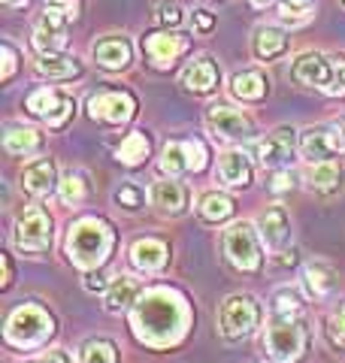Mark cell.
<instances>
[{
	"label": "cell",
	"mask_w": 345,
	"mask_h": 363,
	"mask_svg": "<svg viewBox=\"0 0 345 363\" xmlns=\"http://www.w3.org/2000/svg\"><path fill=\"white\" fill-rule=\"evenodd\" d=\"M291 76L297 79L300 85L309 88H318L327 94V88L333 82V55H321V52H306L294 61L291 67Z\"/></svg>",
	"instance_id": "cell-13"
},
{
	"label": "cell",
	"mask_w": 345,
	"mask_h": 363,
	"mask_svg": "<svg viewBox=\"0 0 345 363\" xmlns=\"http://www.w3.org/2000/svg\"><path fill=\"white\" fill-rule=\"evenodd\" d=\"M131 264L140 269V272H158L167 267V245L160 240H152V236H146V240H136L131 245Z\"/></svg>",
	"instance_id": "cell-22"
},
{
	"label": "cell",
	"mask_w": 345,
	"mask_h": 363,
	"mask_svg": "<svg viewBox=\"0 0 345 363\" xmlns=\"http://www.w3.org/2000/svg\"><path fill=\"white\" fill-rule=\"evenodd\" d=\"M148 152H152V143H148V136L143 130H133L121 140V145L115 149V161L124 164V167H140Z\"/></svg>",
	"instance_id": "cell-28"
},
{
	"label": "cell",
	"mask_w": 345,
	"mask_h": 363,
	"mask_svg": "<svg viewBox=\"0 0 345 363\" xmlns=\"http://www.w3.org/2000/svg\"><path fill=\"white\" fill-rule=\"evenodd\" d=\"M261 324V306L251 294H234L218 309V330L224 339H246Z\"/></svg>",
	"instance_id": "cell-5"
},
{
	"label": "cell",
	"mask_w": 345,
	"mask_h": 363,
	"mask_svg": "<svg viewBox=\"0 0 345 363\" xmlns=\"http://www.w3.org/2000/svg\"><path fill=\"white\" fill-rule=\"evenodd\" d=\"M279 18H282V25H306L309 18H312V6L309 9H303V6H288V4H282L279 6Z\"/></svg>",
	"instance_id": "cell-38"
},
{
	"label": "cell",
	"mask_w": 345,
	"mask_h": 363,
	"mask_svg": "<svg viewBox=\"0 0 345 363\" xmlns=\"http://www.w3.org/2000/svg\"><path fill=\"white\" fill-rule=\"evenodd\" d=\"M9 279H13V264H9V257H4V285H9Z\"/></svg>",
	"instance_id": "cell-45"
},
{
	"label": "cell",
	"mask_w": 345,
	"mask_h": 363,
	"mask_svg": "<svg viewBox=\"0 0 345 363\" xmlns=\"http://www.w3.org/2000/svg\"><path fill=\"white\" fill-rule=\"evenodd\" d=\"M148 197H152V206L158 212H164V215H182V212H185V206H188V191L176 179L155 182L152 191H148Z\"/></svg>",
	"instance_id": "cell-17"
},
{
	"label": "cell",
	"mask_w": 345,
	"mask_h": 363,
	"mask_svg": "<svg viewBox=\"0 0 345 363\" xmlns=\"http://www.w3.org/2000/svg\"><path fill=\"white\" fill-rule=\"evenodd\" d=\"M58 194H61V200L67 203V206H79L88 194L85 176L79 173V169H67V173L61 176V182H58Z\"/></svg>",
	"instance_id": "cell-33"
},
{
	"label": "cell",
	"mask_w": 345,
	"mask_h": 363,
	"mask_svg": "<svg viewBox=\"0 0 345 363\" xmlns=\"http://www.w3.org/2000/svg\"><path fill=\"white\" fill-rule=\"evenodd\" d=\"M285 4H288V6H303V9H309V6L315 4V0H285Z\"/></svg>",
	"instance_id": "cell-46"
},
{
	"label": "cell",
	"mask_w": 345,
	"mask_h": 363,
	"mask_svg": "<svg viewBox=\"0 0 345 363\" xmlns=\"http://www.w3.org/2000/svg\"><path fill=\"white\" fill-rule=\"evenodd\" d=\"M49 4H52V6H61V4H67V0H49Z\"/></svg>",
	"instance_id": "cell-49"
},
{
	"label": "cell",
	"mask_w": 345,
	"mask_h": 363,
	"mask_svg": "<svg viewBox=\"0 0 345 363\" xmlns=\"http://www.w3.org/2000/svg\"><path fill=\"white\" fill-rule=\"evenodd\" d=\"M109 285H112V281L103 276V272H88V279H85V291H91V294H94V291H103V294H106Z\"/></svg>",
	"instance_id": "cell-40"
},
{
	"label": "cell",
	"mask_w": 345,
	"mask_h": 363,
	"mask_svg": "<svg viewBox=\"0 0 345 363\" xmlns=\"http://www.w3.org/2000/svg\"><path fill=\"white\" fill-rule=\"evenodd\" d=\"M206 167V145L200 140H170L160 152V173L179 179L185 173H200Z\"/></svg>",
	"instance_id": "cell-8"
},
{
	"label": "cell",
	"mask_w": 345,
	"mask_h": 363,
	"mask_svg": "<svg viewBox=\"0 0 345 363\" xmlns=\"http://www.w3.org/2000/svg\"><path fill=\"white\" fill-rule=\"evenodd\" d=\"M37 73L49 76V79H73L82 73V67H79V61L70 58V55H40Z\"/></svg>",
	"instance_id": "cell-30"
},
{
	"label": "cell",
	"mask_w": 345,
	"mask_h": 363,
	"mask_svg": "<svg viewBox=\"0 0 345 363\" xmlns=\"http://www.w3.org/2000/svg\"><path fill=\"white\" fill-rule=\"evenodd\" d=\"M194 25H197L200 30H209L212 28V16L206 13V9H197V13H194Z\"/></svg>",
	"instance_id": "cell-44"
},
{
	"label": "cell",
	"mask_w": 345,
	"mask_h": 363,
	"mask_svg": "<svg viewBox=\"0 0 345 363\" xmlns=\"http://www.w3.org/2000/svg\"><path fill=\"white\" fill-rule=\"evenodd\" d=\"M140 281L131 279V276H115L112 285L106 288V294H103V306H106V312L119 315L124 309H131V306H136V300H140Z\"/></svg>",
	"instance_id": "cell-20"
},
{
	"label": "cell",
	"mask_w": 345,
	"mask_h": 363,
	"mask_svg": "<svg viewBox=\"0 0 345 363\" xmlns=\"http://www.w3.org/2000/svg\"><path fill=\"white\" fill-rule=\"evenodd\" d=\"M294 149H297V130H291V128H275L273 133H267L258 143L255 152H258L263 167L279 169V167H285L294 157Z\"/></svg>",
	"instance_id": "cell-14"
},
{
	"label": "cell",
	"mask_w": 345,
	"mask_h": 363,
	"mask_svg": "<svg viewBox=\"0 0 345 363\" xmlns=\"http://www.w3.org/2000/svg\"><path fill=\"white\" fill-rule=\"evenodd\" d=\"M251 6H270V4H275V0H248Z\"/></svg>",
	"instance_id": "cell-48"
},
{
	"label": "cell",
	"mask_w": 345,
	"mask_h": 363,
	"mask_svg": "<svg viewBox=\"0 0 345 363\" xmlns=\"http://www.w3.org/2000/svg\"><path fill=\"white\" fill-rule=\"evenodd\" d=\"M112 245H115L112 227L103 218H94V215L73 221L70 233H67V257H70L73 267L85 272L106 264V257L112 255Z\"/></svg>",
	"instance_id": "cell-2"
},
{
	"label": "cell",
	"mask_w": 345,
	"mask_h": 363,
	"mask_svg": "<svg viewBox=\"0 0 345 363\" xmlns=\"http://www.w3.org/2000/svg\"><path fill=\"white\" fill-rule=\"evenodd\" d=\"M218 85V67L212 64V58H197L191 61L185 70H182V88L194 91V94H209Z\"/></svg>",
	"instance_id": "cell-23"
},
{
	"label": "cell",
	"mask_w": 345,
	"mask_h": 363,
	"mask_svg": "<svg viewBox=\"0 0 345 363\" xmlns=\"http://www.w3.org/2000/svg\"><path fill=\"white\" fill-rule=\"evenodd\" d=\"M258 230L263 245L270 248L273 255H282V248L291 240V218H288L285 206H267L258 218Z\"/></svg>",
	"instance_id": "cell-15"
},
{
	"label": "cell",
	"mask_w": 345,
	"mask_h": 363,
	"mask_svg": "<svg viewBox=\"0 0 345 363\" xmlns=\"http://www.w3.org/2000/svg\"><path fill=\"white\" fill-rule=\"evenodd\" d=\"M261 236L255 233V227L248 221H236L224 230V255L236 269L243 272H258L261 269Z\"/></svg>",
	"instance_id": "cell-7"
},
{
	"label": "cell",
	"mask_w": 345,
	"mask_h": 363,
	"mask_svg": "<svg viewBox=\"0 0 345 363\" xmlns=\"http://www.w3.org/2000/svg\"><path fill=\"white\" fill-rule=\"evenodd\" d=\"M55 333V318L43 309V306H33V303H25L9 315L6 321V342L16 345V348H40L45 339Z\"/></svg>",
	"instance_id": "cell-3"
},
{
	"label": "cell",
	"mask_w": 345,
	"mask_h": 363,
	"mask_svg": "<svg viewBox=\"0 0 345 363\" xmlns=\"http://www.w3.org/2000/svg\"><path fill=\"white\" fill-rule=\"evenodd\" d=\"M191 324V309L185 297L172 288H148L140 294L133 312L131 327L133 336L148 348H170L185 336Z\"/></svg>",
	"instance_id": "cell-1"
},
{
	"label": "cell",
	"mask_w": 345,
	"mask_h": 363,
	"mask_svg": "<svg viewBox=\"0 0 345 363\" xmlns=\"http://www.w3.org/2000/svg\"><path fill=\"white\" fill-rule=\"evenodd\" d=\"M112 197L119 206H124L128 212H136V209H143V203H146V191L140 185H133V182H121Z\"/></svg>",
	"instance_id": "cell-35"
},
{
	"label": "cell",
	"mask_w": 345,
	"mask_h": 363,
	"mask_svg": "<svg viewBox=\"0 0 345 363\" xmlns=\"http://www.w3.org/2000/svg\"><path fill=\"white\" fill-rule=\"evenodd\" d=\"M291 185H294V176L288 173V169H279L275 179H273V191H275V194H282V191H288Z\"/></svg>",
	"instance_id": "cell-42"
},
{
	"label": "cell",
	"mask_w": 345,
	"mask_h": 363,
	"mask_svg": "<svg viewBox=\"0 0 345 363\" xmlns=\"http://www.w3.org/2000/svg\"><path fill=\"white\" fill-rule=\"evenodd\" d=\"M327 333H330V342H333V345H336V348H345V303L330 315Z\"/></svg>",
	"instance_id": "cell-36"
},
{
	"label": "cell",
	"mask_w": 345,
	"mask_h": 363,
	"mask_svg": "<svg viewBox=\"0 0 345 363\" xmlns=\"http://www.w3.org/2000/svg\"><path fill=\"white\" fill-rule=\"evenodd\" d=\"M206 128H209L218 140H227V143H246L255 136V121L227 104H212L206 109Z\"/></svg>",
	"instance_id": "cell-9"
},
{
	"label": "cell",
	"mask_w": 345,
	"mask_h": 363,
	"mask_svg": "<svg viewBox=\"0 0 345 363\" xmlns=\"http://www.w3.org/2000/svg\"><path fill=\"white\" fill-rule=\"evenodd\" d=\"M82 363H115V345L109 339H91L82 345Z\"/></svg>",
	"instance_id": "cell-34"
},
{
	"label": "cell",
	"mask_w": 345,
	"mask_h": 363,
	"mask_svg": "<svg viewBox=\"0 0 345 363\" xmlns=\"http://www.w3.org/2000/svg\"><path fill=\"white\" fill-rule=\"evenodd\" d=\"M267 91H270V82L261 70H243L230 79V94L239 97L243 104H258V100L267 97Z\"/></svg>",
	"instance_id": "cell-24"
},
{
	"label": "cell",
	"mask_w": 345,
	"mask_h": 363,
	"mask_svg": "<svg viewBox=\"0 0 345 363\" xmlns=\"http://www.w3.org/2000/svg\"><path fill=\"white\" fill-rule=\"evenodd\" d=\"M218 179L230 188H246L251 182V161L246 152L239 149H227L218 155Z\"/></svg>",
	"instance_id": "cell-19"
},
{
	"label": "cell",
	"mask_w": 345,
	"mask_h": 363,
	"mask_svg": "<svg viewBox=\"0 0 345 363\" xmlns=\"http://www.w3.org/2000/svg\"><path fill=\"white\" fill-rule=\"evenodd\" d=\"M285 49H288L285 30L273 28V25H261V28L255 30V37H251V52H255V58H261V61L279 58Z\"/></svg>",
	"instance_id": "cell-25"
},
{
	"label": "cell",
	"mask_w": 345,
	"mask_h": 363,
	"mask_svg": "<svg viewBox=\"0 0 345 363\" xmlns=\"http://www.w3.org/2000/svg\"><path fill=\"white\" fill-rule=\"evenodd\" d=\"M4 58H6V64H4V79H9L13 76V70H16V49L9 43H4Z\"/></svg>",
	"instance_id": "cell-43"
},
{
	"label": "cell",
	"mask_w": 345,
	"mask_h": 363,
	"mask_svg": "<svg viewBox=\"0 0 345 363\" xmlns=\"http://www.w3.org/2000/svg\"><path fill=\"white\" fill-rule=\"evenodd\" d=\"M40 145H43V136L33 128H6V133H4V149L9 155L28 157L33 152H40Z\"/></svg>",
	"instance_id": "cell-29"
},
{
	"label": "cell",
	"mask_w": 345,
	"mask_h": 363,
	"mask_svg": "<svg viewBox=\"0 0 345 363\" xmlns=\"http://www.w3.org/2000/svg\"><path fill=\"white\" fill-rule=\"evenodd\" d=\"M136 112V100L128 91H100L88 100V116L94 121H106V124H124L131 121Z\"/></svg>",
	"instance_id": "cell-12"
},
{
	"label": "cell",
	"mask_w": 345,
	"mask_h": 363,
	"mask_svg": "<svg viewBox=\"0 0 345 363\" xmlns=\"http://www.w3.org/2000/svg\"><path fill=\"white\" fill-rule=\"evenodd\" d=\"M330 97H345V55H333V82L327 88Z\"/></svg>",
	"instance_id": "cell-37"
},
{
	"label": "cell",
	"mask_w": 345,
	"mask_h": 363,
	"mask_svg": "<svg viewBox=\"0 0 345 363\" xmlns=\"http://www.w3.org/2000/svg\"><path fill=\"white\" fill-rule=\"evenodd\" d=\"M16 248L25 255H43L52 245V218L43 206H28L16 221Z\"/></svg>",
	"instance_id": "cell-6"
},
{
	"label": "cell",
	"mask_w": 345,
	"mask_h": 363,
	"mask_svg": "<svg viewBox=\"0 0 345 363\" xmlns=\"http://www.w3.org/2000/svg\"><path fill=\"white\" fill-rule=\"evenodd\" d=\"M40 363H76L70 351H64V348H55V351H45L43 360Z\"/></svg>",
	"instance_id": "cell-41"
},
{
	"label": "cell",
	"mask_w": 345,
	"mask_h": 363,
	"mask_svg": "<svg viewBox=\"0 0 345 363\" xmlns=\"http://www.w3.org/2000/svg\"><path fill=\"white\" fill-rule=\"evenodd\" d=\"M270 312L273 318H300L303 312V297L297 288H279L273 291V300H270Z\"/></svg>",
	"instance_id": "cell-31"
},
{
	"label": "cell",
	"mask_w": 345,
	"mask_h": 363,
	"mask_svg": "<svg viewBox=\"0 0 345 363\" xmlns=\"http://www.w3.org/2000/svg\"><path fill=\"white\" fill-rule=\"evenodd\" d=\"M303 285L315 300H324L327 294L336 288V269L324 264V260H312V264H306V269H303Z\"/></svg>",
	"instance_id": "cell-26"
},
{
	"label": "cell",
	"mask_w": 345,
	"mask_h": 363,
	"mask_svg": "<svg viewBox=\"0 0 345 363\" xmlns=\"http://www.w3.org/2000/svg\"><path fill=\"white\" fill-rule=\"evenodd\" d=\"M4 6H9V9H18V6H28V0H4Z\"/></svg>",
	"instance_id": "cell-47"
},
{
	"label": "cell",
	"mask_w": 345,
	"mask_h": 363,
	"mask_svg": "<svg viewBox=\"0 0 345 363\" xmlns=\"http://www.w3.org/2000/svg\"><path fill=\"white\" fill-rule=\"evenodd\" d=\"M25 106H28V112H33V116H40L49 128H61V124H67V118L73 116V97H67L64 91L49 88V85L31 91Z\"/></svg>",
	"instance_id": "cell-10"
},
{
	"label": "cell",
	"mask_w": 345,
	"mask_h": 363,
	"mask_svg": "<svg viewBox=\"0 0 345 363\" xmlns=\"http://www.w3.org/2000/svg\"><path fill=\"white\" fill-rule=\"evenodd\" d=\"M91 52H94V61L100 67H106V70H124V67L131 64V55H133L131 43L124 37H103L94 43Z\"/></svg>",
	"instance_id": "cell-21"
},
{
	"label": "cell",
	"mask_w": 345,
	"mask_h": 363,
	"mask_svg": "<svg viewBox=\"0 0 345 363\" xmlns=\"http://www.w3.org/2000/svg\"><path fill=\"white\" fill-rule=\"evenodd\" d=\"M230 215H234V200L221 194V191H209V194L200 197V218L218 224V221H227Z\"/></svg>",
	"instance_id": "cell-32"
},
{
	"label": "cell",
	"mask_w": 345,
	"mask_h": 363,
	"mask_svg": "<svg viewBox=\"0 0 345 363\" xmlns=\"http://www.w3.org/2000/svg\"><path fill=\"white\" fill-rule=\"evenodd\" d=\"M158 21L160 25H170V28H179L182 25V9L176 4H160L158 6Z\"/></svg>",
	"instance_id": "cell-39"
},
{
	"label": "cell",
	"mask_w": 345,
	"mask_h": 363,
	"mask_svg": "<svg viewBox=\"0 0 345 363\" xmlns=\"http://www.w3.org/2000/svg\"><path fill=\"white\" fill-rule=\"evenodd\" d=\"M143 49L148 55V61L164 70V67H170L182 52H185V37L158 30V33H148V37H143Z\"/></svg>",
	"instance_id": "cell-16"
},
{
	"label": "cell",
	"mask_w": 345,
	"mask_h": 363,
	"mask_svg": "<svg viewBox=\"0 0 345 363\" xmlns=\"http://www.w3.org/2000/svg\"><path fill=\"white\" fill-rule=\"evenodd\" d=\"M67 28H70V13L61 6H49L33 28V45L40 55H61L67 45Z\"/></svg>",
	"instance_id": "cell-11"
},
{
	"label": "cell",
	"mask_w": 345,
	"mask_h": 363,
	"mask_svg": "<svg viewBox=\"0 0 345 363\" xmlns=\"http://www.w3.org/2000/svg\"><path fill=\"white\" fill-rule=\"evenodd\" d=\"M306 339L300 318H273L263 333V348L273 363H297L306 351Z\"/></svg>",
	"instance_id": "cell-4"
},
{
	"label": "cell",
	"mask_w": 345,
	"mask_h": 363,
	"mask_svg": "<svg viewBox=\"0 0 345 363\" xmlns=\"http://www.w3.org/2000/svg\"><path fill=\"white\" fill-rule=\"evenodd\" d=\"M58 182L61 179H58V169L52 164V157H37V161H31L25 169H21V188L33 197L49 194Z\"/></svg>",
	"instance_id": "cell-18"
},
{
	"label": "cell",
	"mask_w": 345,
	"mask_h": 363,
	"mask_svg": "<svg viewBox=\"0 0 345 363\" xmlns=\"http://www.w3.org/2000/svg\"><path fill=\"white\" fill-rule=\"evenodd\" d=\"M342 167L336 161H321V164H312L306 169V185L318 191V194H330L342 185Z\"/></svg>",
	"instance_id": "cell-27"
}]
</instances>
